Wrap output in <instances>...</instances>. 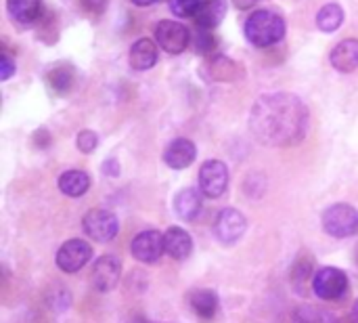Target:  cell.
<instances>
[{"label":"cell","mask_w":358,"mask_h":323,"mask_svg":"<svg viewBox=\"0 0 358 323\" xmlns=\"http://www.w3.org/2000/svg\"><path fill=\"white\" fill-rule=\"evenodd\" d=\"M6 11L19 23H34L42 13V0H6Z\"/></svg>","instance_id":"19"},{"label":"cell","mask_w":358,"mask_h":323,"mask_svg":"<svg viewBox=\"0 0 358 323\" xmlns=\"http://www.w3.org/2000/svg\"><path fill=\"white\" fill-rule=\"evenodd\" d=\"M48 82L52 84V88H55L57 92L69 90V88H71V82H73V71H71V67H65V65L55 67V69L48 74Z\"/></svg>","instance_id":"22"},{"label":"cell","mask_w":358,"mask_h":323,"mask_svg":"<svg viewBox=\"0 0 358 323\" xmlns=\"http://www.w3.org/2000/svg\"><path fill=\"white\" fill-rule=\"evenodd\" d=\"M59 191L67 198H82L90 189V177L84 170H65L59 181Z\"/></svg>","instance_id":"17"},{"label":"cell","mask_w":358,"mask_h":323,"mask_svg":"<svg viewBox=\"0 0 358 323\" xmlns=\"http://www.w3.org/2000/svg\"><path fill=\"white\" fill-rule=\"evenodd\" d=\"M344 23V8L336 2H329L325 6H321V11L317 13V27L325 34H331L336 29H340Z\"/></svg>","instance_id":"20"},{"label":"cell","mask_w":358,"mask_h":323,"mask_svg":"<svg viewBox=\"0 0 358 323\" xmlns=\"http://www.w3.org/2000/svg\"><path fill=\"white\" fill-rule=\"evenodd\" d=\"M136 6H149V4H155L157 0H132Z\"/></svg>","instance_id":"29"},{"label":"cell","mask_w":358,"mask_h":323,"mask_svg":"<svg viewBox=\"0 0 358 323\" xmlns=\"http://www.w3.org/2000/svg\"><path fill=\"white\" fill-rule=\"evenodd\" d=\"M323 229L327 235L346 240L358 233V212L350 204H334L323 212Z\"/></svg>","instance_id":"3"},{"label":"cell","mask_w":358,"mask_h":323,"mask_svg":"<svg viewBox=\"0 0 358 323\" xmlns=\"http://www.w3.org/2000/svg\"><path fill=\"white\" fill-rule=\"evenodd\" d=\"M103 170H105L107 177H117L120 174V164L115 160H107L105 166H103Z\"/></svg>","instance_id":"28"},{"label":"cell","mask_w":358,"mask_h":323,"mask_svg":"<svg viewBox=\"0 0 358 323\" xmlns=\"http://www.w3.org/2000/svg\"><path fill=\"white\" fill-rule=\"evenodd\" d=\"M164 246H166L168 256L176 261H185L193 252V238L180 227H170L164 233Z\"/></svg>","instance_id":"16"},{"label":"cell","mask_w":358,"mask_h":323,"mask_svg":"<svg viewBox=\"0 0 358 323\" xmlns=\"http://www.w3.org/2000/svg\"><path fill=\"white\" fill-rule=\"evenodd\" d=\"M92 259V246L84 240H69L65 242L55 261H57V267L63 271V273H78L80 269H84Z\"/></svg>","instance_id":"6"},{"label":"cell","mask_w":358,"mask_h":323,"mask_svg":"<svg viewBox=\"0 0 358 323\" xmlns=\"http://www.w3.org/2000/svg\"><path fill=\"white\" fill-rule=\"evenodd\" d=\"M82 229L92 242L107 244L117 235L120 223H117V217L113 212L94 208V210H88L86 217L82 219Z\"/></svg>","instance_id":"4"},{"label":"cell","mask_w":358,"mask_h":323,"mask_svg":"<svg viewBox=\"0 0 358 323\" xmlns=\"http://www.w3.org/2000/svg\"><path fill=\"white\" fill-rule=\"evenodd\" d=\"M168 2H170V11L176 17H195V13L203 4V0H168Z\"/></svg>","instance_id":"23"},{"label":"cell","mask_w":358,"mask_h":323,"mask_svg":"<svg viewBox=\"0 0 358 323\" xmlns=\"http://www.w3.org/2000/svg\"><path fill=\"white\" fill-rule=\"evenodd\" d=\"M201 191L193 189V187H187V189H180L174 198V212L178 219L182 221H195L201 212Z\"/></svg>","instance_id":"15"},{"label":"cell","mask_w":358,"mask_h":323,"mask_svg":"<svg viewBox=\"0 0 358 323\" xmlns=\"http://www.w3.org/2000/svg\"><path fill=\"white\" fill-rule=\"evenodd\" d=\"M120 277H122V263L111 254L96 259V263L92 265L90 280L96 292H111L120 284Z\"/></svg>","instance_id":"10"},{"label":"cell","mask_w":358,"mask_h":323,"mask_svg":"<svg viewBox=\"0 0 358 323\" xmlns=\"http://www.w3.org/2000/svg\"><path fill=\"white\" fill-rule=\"evenodd\" d=\"M132 256L138 261V263H157L162 259V254L166 252V246H164V235L159 231H143L138 233L134 240H132Z\"/></svg>","instance_id":"11"},{"label":"cell","mask_w":358,"mask_h":323,"mask_svg":"<svg viewBox=\"0 0 358 323\" xmlns=\"http://www.w3.org/2000/svg\"><path fill=\"white\" fill-rule=\"evenodd\" d=\"M189 40H191L189 29L178 21L164 19L155 27V42L170 55H180L189 46Z\"/></svg>","instance_id":"9"},{"label":"cell","mask_w":358,"mask_h":323,"mask_svg":"<svg viewBox=\"0 0 358 323\" xmlns=\"http://www.w3.org/2000/svg\"><path fill=\"white\" fill-rule=\"evenodd\" d=\"M227 15V0H203L199 11L195 13V21L199 29H214Z\"/></svg>","instance_id":"18"},{"label":"cell","mask_w":358,"mask_h":323,"mask_svg":"<svg viewBox=\"0 0 358 323\" xmlns=\"http://www.w3.org/2000/svg\"><path fill=\"white\" fill-rule=\"evenodd\" d=\"M197 42H199V50H210L214 46V38L210 36V29H199V36H197Z\"/></svg>","instance_id":"27"},{"label":"cell","mask_w":358,"mask_h":323,"mask_svg":"<svg viewBox=\"0 0 358 323\" xmlns=\"http://www.w3.org/2000/svg\"><path fill=\"white\" fill-rule=\"evenodd\" d=\"M243 32H245V38L250 44H254L258 48H266V46H273V44L283 40L287 25L279 13L268 11V8H260V11H254L245 19Z\"/></svg>","instance_id":"2"},{"label":"cell","mask_w":358,"mask_h":323,"mask_svg":"<svg viewBox=\"0 0 358 323\" xmlns=\"http://www.w3.org/2000/svg\"><path fill=\"white\" fill-rule=\"evenodd\" d=\"M313 290L321 301H340L348 290V275L338 267H323L313 275Z\"/></svg>","instance_id":"5"},{"label":"cell","mask_w":358,"mask_h":323,"mask_svg":"<svg viewBox=\"0 0 358 323\" xmlns=\"http://www.w3.org/2000/svg\"><path fill=\"white\" fill-rule=\"evenodd\" d=\"M331 65L342 71V74H350L358 67V40L357 38H346L342 40L334 50H331Z\"/></svg>","instance_id":"14"},{"label":"cell","mask_w":358,"mask_h":323,"mask_svg":"<svg viewBox=\"0 0 358 323\" xmlns=\"http://www.w3.org/2000/svg\"><path fill=\"white\" fill-rule=\"evenodd\" d=\"M76 145L82 153H92L99 145V135L94 130H82V132H78Z\"/></svg>","instance_id":"24"},{"label":"cell","mask_w":358,"mask_h":323,"mask_svg":"<svg viewBox=\"0 0 358 323\" xmlns=\"http://www.w3.org/2000/svg\"><path fill=\"white\" fill-rule=\"evenodd\" d=\"M357 261H358V250H357Z\"/></svg>","instance_id":"30"},{"label":"cell","mask_w":358,"mask_h":323,"mask_svg":"<svg viewBox=\"0 0 358 323\" xmlns=\"http://www.w3.org/2000/svg\"><path fill=\"white\" fill-rule=\"evenodd\" d=\"M229 187V168L220 160L203 162L199 170V191L208 198H222Z\"/></svg>","instance_id":"7"},{"label":"cell","mask_w":358,"mask_h":323,"mask_svg":"<svg viewBox=\"0 0 358 323\" xmlns=\"http://www.w3.org/2000/svg\"><path fill=\"white\" fill-rule=\"evenodd\" d=\"M197 158V147L191 139L178 137L174 141L168 143V147L164 149V162L166 166H170L172 170H185L189 168Z\"/></svg>","instance_id":"12"},{"label":"cell","mask_w":358,"mask_h":323,"mask_svg":"<svg viewBox=\"0 0 358 323\" xmlns=\"http://www.w3.org/2000/svg\"><path fill=\"white\" fill-rule=\"evenodd\" d=\"M80 4L88 13H103L105 6H107V0H80Z\"/></svg>","instance_id":"26"},{"label":"cell","mask_w":358,"mask_h":323,"mask_svg":"<svg viewBox=\"0 0 358 323\" xmlns=\"http://www.w3.org/2000/svg\"><path fill=\"white\" fill-rule=\"evenodd\" d=\"M250 130L264 145L287 147L306 137L308 107L302 99L287 92L262 95L250 114Z\"/></svg>","instance_id":"1"},{"label":"cell","mask_w":358,"mask_h":323,"mask_svg":"<svg viewBox=\"0 0 358 323\" xmlns=\"http://www.w3.org/2000/svg\"><path fill=\"white\" fill-rule=\"evenodd\" d=\"M248 229V221L245 217L235 210V208H224L216 214V221H214V235L220 244L224 246H231L235 242H239L243 238Z\"/></svg>","instance_id":"8"},{"label":"cell","mask_w":358,"mask_h":323,"mask_svg":"<svg viewBox=\"0 0 358 323\" xmlns=\"http://www.w3.org/2000/svg\"><path fill=\"white\" fill-rule=\"evenodd\" d=\"M157 44L151 40V38H141L136 40L132 46H130V53H128V61H130V67L136 69V71H147L151 69L155 63H157Z\"/></svg>","instance_id":"13"},{"label":"cell","mask_w":358,"mask_h":323,"mask_svg":"<svg viewBox=\"0 0 358 323\" xmlns=\"http://www.w3.org/2000/svg\"><path fill=\"white\" fill-rule=\"evenodd\" d=\"M191 309L195 311V315L210 319L214 317V313L218 311V296L214 290H197L191 294Z\"/></svg>","instance_id":"21"},{"label":"cell","mask_w":358,"mask_h":323,"mask_svg":"<svg viewBox=\"0 0 358 323\" xmlns=\"http://www.w3.org/2000/svg\"><path fill=\"white\" fill-rule=\"evenodd\" d=\"M13 74H15V61H13V57H8L6 53H2L0 55V78L2 80H8Z\"/></svg>","instance_id":"25"}]
</instances>
